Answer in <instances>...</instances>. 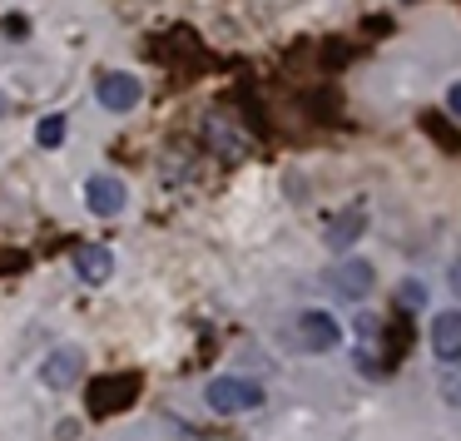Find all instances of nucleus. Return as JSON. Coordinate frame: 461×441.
<instances>
[{"label": "nucleus", "mask_w": 461, "mask_h": 441, "mask_svg": "<svg viewBox=\"0 0 461 441\" xmlns=\"http://www.w3.org/2000/svg\"><path fill=\"white\" fill-rule=\"evenodd\" d=\"M80 367H85V352L80 347H55L50 357L41 362V382L60 392V387H70V382L80 377Z\"/></svg>", "instance_id": "nucleus-8"}, {"label": "nucleus", "mask_w": 461, "mask_h": 441, "mask_svg": "<svg viewBox=\"0 0 461 441\" xmlns=\"http://www.w3.org/2000/svg\"><path fill=\"white\" fill-rule=\"evenodd\" d=\"M342 342H348V332H342V322L332 318L328 308H308V312H298V347H303V352L322 357V352H338Z\"/></svg>", "instance_id": "nucleus-2"}, {"label": "nucleus", "mask_w": 461, "mask_h": 441, "mask_svg": "<svg viewBox=\"0 0 461 441\" xmlns=\"http://www.w3.org/2000/svg\"><path fill=\"white\" fill-rule=\"evenodd\" d=\"M447 110L461 120V80H451V85H447Z\"/></svg>", "instance_id": "nucleus-12"}, {"label": "nucleus", "mask_w": 461, "mask_h": 441, "mask_svg": "<svg viewBox=\"0 0 461 441\" xmlns=\"http://www.w3.org/2000/svg\"><path fill=\"white\" fill-rule=\"evenodd\" d=\"M85 203H90L95 219H114V213H124V203H130V189H124L120 174H90V179H85Z\"/></svg>", "instance_id": "nucleus-5"}, {"label": "nucleus", "mask_w": 461, "mask_h": 441, "mask_svg": "<svg viewBox=\"0 0 461 441\" xmlns=\"http://www.w3.org/2000/svg\"><path fill=\"white\" fill-rule=\"evenodd\" d=\"M95 100H100L110 114H130V110H140L144 85L134 80L130 70H110V75H100V85H95Z\"/></svg>", "instance_id": "nucleus-3"}, {"label": "nucleus", "mask_w": 461, "mask_h": 441, "mask_svg": "<svg viewBox=\"0 0 461 441\" xmlns=\"http://www.w3.org/2000/svg\"><path fill=\"white\" fill-rule=\"evenodd\" d=\"M35 140H41V149H60L65 144V114H45V120L35 124Z\"/></svg>", "instance_id": "nucleus-11"}, {"label": "nucleus", "mask_w": 461, "mask_h": 441, "mask_svg": "<svg viewBox=\"0 0 461 441\" xmlns=\"http://www.w3.org/2000/svg\"><path fill=\"white\" fill-rule=\"evenodd\" d=\"M447 288L461 298V258H451V268H447Z\"/></svg>", "instance_id": "nucleus-13"}, {"label": "nucleus", "mask_w": 461, "mask_h": 441, "mask_svg": "<svg viewBox=\"0 0 461 441\" xmlns=\"http://www.w3.org/2000/svg\"><path fill=\"white\" fill-rule=\"evenodd\" d=\"M75 273H80L85 283H110V273H114V253L104 248V243H85V248L75 253Z\"/></svg>", "instance_id": "nucleus-9"}, {"label": "nucleus", "mask_w": 461, "mask_h": 441, "mask_svg": "<svg viewBox=\"0 0 461 441\" xmlns=\"http://www.w3.org/2000/svg\"><path fill=\"white\" fill-rule=\"evenodd\" d=\"M427 298H431V292H427V283H421V278H402L397 283V308L402 312H421V308H427Z\"/></svg>", "instance_id": "nucleus-10"}, {"label": "nucleus", "mask_w": 461, "mask_h": 441, "mask_svg": "<svg viewBox=\"0 0 461 441\" xmlns=\"http://www.w3.org/2000/svg\"><path fill=\"white\" fill-rule=\"evenodd\" d=\"M427 342H431V357H437L441 367H456V362H461V308L431 312Z\"/></svg>", "instance_id": "nucleus-4"}, {"label": "nucleus", "mask_w": 461, "mask_h": 441, "mask_svg": "<svg viewBox=\"0 0 461 441\" xmlns=\"http://www.w3.org/2000/svg\"><path fill=\"white\" fill-rule=\"evenodd\" d=\"M203 401H209V411H219V417H239V411H258L263 401H268V392L253 377L223 372V377H213L209 387H203Z\"/></svg>", "instance_id": "nucleus-1"}, {"label": "nucleus", "mask_w": 461, "mask_h": 441, "mask_svg": "<svg viewBox=\"0 0 461 441\" xmlns=\"http://www.w3.org/2000/svg\"><path fill=\"white\" fill-rule=\"evenodd\" d=\"M367 233V203H348L342 213H332V223L322 229V238H328L332 253H352V243Z\"/></svg>", "instance_id": "nucleus-7"}, {"label": "nucleus", "mask_w": 461, "mask_h": 441, "mask_svg": "<svg viewBox=\"0 0 461 441\" xmlns=\"http://www.w3.org/2000/svg\"><path fill=\"white\" fill-rule=\"evenodd\" d=\"M328 283H332V292H338V298L362 302L372 292V263L367 258H338L328 268Z\"/></svg>", "instance_id": "nucleus-6"}]
</instances>
